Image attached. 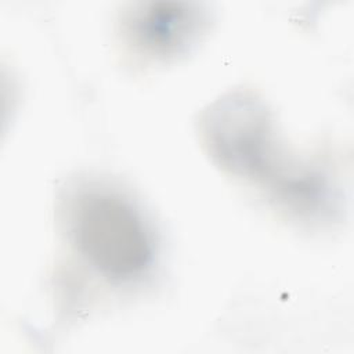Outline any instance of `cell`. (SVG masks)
<instances>
[{"mask_svg":"<svg viewBox=\"0 0 354 354\" xmlns=\"http://www.w3.org/2000/svg\"><path fill=\"white\" fill-rule=\"evenodd\" d=\"M198 130L206 153L224 171L263 187L300 217H335L339 195L333 181L319 165L285 149L272 112L254 93L221 95L202 112Z\"/></svg>","mask_w":354,"mask_h":354,"instance_id":"cell-1","label":"cell"},{"mask_svg":"<svg viewBox=\"0 0 354 354\" xmlns=\"http://www.w3.org/2000/svg\"><path fill=\"white\" fill-rule=\"evenodd\" d=\"M58 223L73 254L108 283L137 285L156 264L149 221L131 196L106 181L80 178L66 185Z\"/></svg>","mask_w":354,"mask_h":354,"instance_id":"cell-2","label":"cell"},{"mask_svg":"<svg viewBox=\"0 0 354 354\" xmlns=\"http://www.w3.org/2000/svg\"><path fill=\"white\" fill-rule=\"evenodd\" d=\"M209 28V14L188 3H138L123 11L120 36L144 64L187 55Z\"/></svg>","mask_w":354,"mask_h":354,"instance_id":"cell-3","label":"cell"}]
</instances>
